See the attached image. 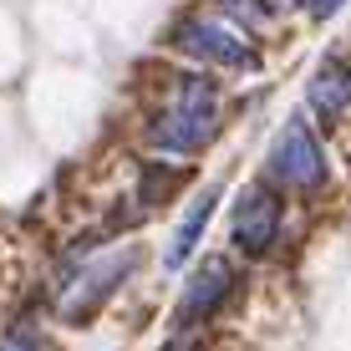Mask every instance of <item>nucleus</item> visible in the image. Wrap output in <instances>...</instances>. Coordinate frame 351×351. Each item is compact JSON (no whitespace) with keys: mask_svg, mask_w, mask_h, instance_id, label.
<instances>
[{"mask_svg":"<svg viewBox=\"0 0 351 351\" xmlns=\"http://www.w3.org/2000/svg\"><path fill=\"white\" fill-rule=\"evenodd\" d=\"M219 128V87H214L204 71H189V77L173 82V97L158 112V123L148 128V143L163 153H199L204 143Z\"/></svg>","mask_w":351,"mask_h":351,"instance_id":"obj_1","label":"nucleus"},{"mask_svg":"<svg viewBox=\"0 0 351 351\" xmlns=\"http://www.w3.org/2000/svg\"><path fill=\"white\" fill-rule=\"evenodd\" d=\"M265 173H270V184H280V189H321L326 184V153H321L316 132H311V123L300 112L285 117V128L275 132Z\"/></svg>","mask_w":351,"mask_h":351,"instance_id":"obj_2","label":"nucleus"},{"mask_svg":"<svg viewBox=\"0 0 351 351\" xmlns=\"http://www.w3.org/2000/svg\"><path fill=\"white\" fill-rule=\"evenodd\" d=\"M280 219H285V204L280 193L270 189V178L260 184H245L234 199V219H229V239H234L245 255H265L280 234Z\"/></svg>","mask_w":351,"mask_h":351,"instance_id":"obj_3","label":"nucleus"},{"mask_svg":"<svg viewBox=\"0 0 351 351\" xmlns=\"http://www.w3.org/2000/svg\"><path fill=\"white\" fill-rule=\"evenodd\" d=\"M132 265H138V250H123V255H107V260L87 265V270L71 280V290L62 295V306H56V311H62V321H66V326L92 321V316H97V306H102V300L128 280Z\"/></svg>","mask_w":351,"mask_h":351,"instance_id":"obj_4","label":"nucleus"},{"mask_svg":"<svg viewBox=\"0 0 351 351\" xmlns=\"http://www.w3.org/2000/svg\"><path fill=\"white\" fill-rule=\"evenodd\" d=\"M229 290H234V265L224 255H204V265L189 275L184 295H178V311H173V326L178 331H189V326L209 321L214 311L229 300Z\"/></svg>","mask_w":351,"mask_h":351,"instance_id":"obj_5","label":"nucleus"},{"mask_svg":"<svg viewBox=\"0 0 351 351\" xmlns=\"http://www.w3.org/2000/svg\"><path fill=\"white\" fill-rule=\"evenodd\" d=\"M173 41H178V51L199 56V62H209V66H255L250 41H239L219 21H184V26L173 31Z\"/></svg>","mask_w":351,"mask_h":351,"instance_id":"obj_6","label":"nucleus"},{"mask_svg":"<svg viewBox=\"0 0 351 351\" xmlns=\"http://www.w3.org/2000/svg\"><path fill=\"white\" fill-rule=\"evenodd\" d=\"M306 97H311V107H316L321 117H341L346 107H351V62L346 56H321L316 71H311V82H306Z\"/></svg>","mask_w":351,"mask_h":351,"instance_id":"obj_7","label":"nucleus"},{"mask_svg":"<svg viewBox=\"0 0 351 351\" xmlns=\"http://www.w3.org/2000/svg\"><path fill=\"white\" fill-rule=\"evenodd\" d=\"M224 199V184H209L199 193V199L184 209V219H178V229H173V239H168V255H163V265L168 270H178V265H189L193 260V250H199V239H204V229H209V219H214V204Z\"/></svg>","mask_w":351,"mask_h":351,"instance_id":"obj_8","label":"nucleus"},{"mask_svg":"<svg viewBox=\"0 0 351 351\" xmlns=\"http://www.w3.org/2000/svg\"><path fill=\"white\" fill-rule=\"evenodd\" d=\"M0 351H46V346L36 341V336L26 331V326H16V331H10L5 341H0Z\"/></svg>","mask_w":351,"mask_h":351,"instance_id":"obj_9","label":"nucleus"},{"mask_svg":"<svg viewBox=\"0 0 351 351\" xmlns=\"http://www.w3.org/2000/svg\"><path fill=\"white\" fill-rule=\"evenodd\" d=\"M341 5H346V0H311V16H316V21H326V16H336Z\"/></svg>","mask_w":351,"mask_h":351,"instance_id":"obj_10","label":"nucleus"}]
</instances>
